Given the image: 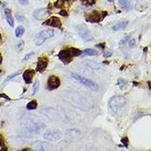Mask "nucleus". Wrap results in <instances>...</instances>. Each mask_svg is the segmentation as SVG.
Returning a JSON list of instances; mask_svg holds the SVG:
<instances>
[{
	"label": "nucleus",
	"instance_id": "c85d7f7f",
	"mask_svg": "<svg viewBox=\"0 0 151 151\" xmlns=\"http://www.w3.org/2000/svg\"><path fill=\"white\" fill-rule=\"evenodd\" d=\"M59 14L61 16H64V17H67V16H68V13H67V11L64 10V9H62V10L59 12Z\"/></svg>",
	"mask_w": 151,
	"mask_h": 151
},
{
	"label": "nucleus",
	"instance_id": "dca6fc26",
	"mask_svg": "<svg viewBox=\"0 0 151 151\" xmlns=\"http://www.w3.org/2000/svg\"><path fill=\"white\" fill-rule=\"evenodd\" d=\"M84 63L87 67H90V68L93 69V70H99V69L101 68V66H100L98 63L94 62V60H86V61H84Z\"/></svg>",
	"mask_w": 151,
	"mask_h": 151
},
{
	"label": "nucleus",
	"instance_id": "f03ea898",
	"mask_svg": "<svg viewBox=\"0 0 151 151\" xmlns=\"http://www.w3.org/2000/svg\"><path fill=\"white\" fill-rule=\"evenodd\" d=\"M127 103L126 98L122 96H119L116 95L113 96L109 100L108 105L110 110L114 113H116L119 111V110L122 108Z\"/></svg>",
	"mask_w": 151,
	"mask_h": 151
},
{
	"label": "nucleus",
	"instance_id": "4be33fe9",
	"mask_svg": "<svg viewBox=\"0 0 151 151\" xmlns=\"http://www.w3.org/2000/svg\"><path fill=\"white\" fill-rule=\"evenodd\" d=\"M35 55L34 52H29V53L27 54V55H26L25 56H24V58H23V61H26V60H29V59H30L33 56V55Z\"/></svg>",
	"mask_w": 151,
	"mask_h": 151
},
{
	"label": "nucleus",
	"instance_id": "f8f14e48",
	"mask_svg": "<svg viewBox=\"0 0 151 151\" xmlns=\"http://www.w3.org/2000/svg\"><path fill=\"white\" fill-rule=\"evenodd\" d=\"M35 70L33 69H27L23 73V79L26 84H30L33 82L35 75Z\"/></svg>",
	"mask_w": 151,
	"mask_h": 151
},
{
	"label": "nucleus",
	"instance_id": "0eeeda50",
	"mask_svg": "<svg viewBox=\"0 0 151 151\" xmlns=\"http://www.w3.org/2000/svg\"><path fill=\"white\" fill-rule=\"evenodd\" d=\"M60 80L58 76L55 75H51L47 81V88L50 91L57 89L60 87Z\"/></svg>",
	"mask_w": 151,
	"mask_h": 151
},
{
	"label": "nucleus",
	"instance_id": "2f4dec72",
	"mask_svg": "<svg viewBox=\"0 0 151 151\" xmlns=\"http://www.w3.org/2000/svg\"><path fill=\"white\" fill-rule=\"evenodd\" d=\"M24 41H21L20 42H19V44L17 45V47H20L19 48V51H21V49H23V48H24Z\"/></svg>",
	"mask_w": 151,
	"mask_h": 151
},
{
	"label": "nucleus",
	"instance_id": "f3484780",
	"mask_svg": "<svg viewBox=\"0 0 151 151\" xmlns=\"http://www.w3.org/2000/svg\"><path fill=\"white\" fill-rule=\"evenodd\" d=\"M24 32H25V29L24 27L19 26L16 28L15 29V36L17 38H20L24 35Z\"/></svg>",
	"mask_w": 151,
	"mask_h": 151
},
{
	"label": "nucleus",
	"instance_id": "2eb2a0df",
	"mask_svg": "<svg viewBox=\"0 0 151 151\" xmlns=\"http://www.w3.org/2000/svg\"><path fill=\"white\" fill-rule=\"evenodd\" d=\"M128 24H129V22H128V21H122V22L118 23V24H116V25H114V26L113 27V30H122V29H124L128 26Z\"/></svg>",
	"mask_w": 151,
	"mask_h": 151
},
{
	"label": "nucleus",
	"instance_id": "4468645a",
	"mask_svg": "<svg viewBox=\"0 0 151 151\" xmlns=\"http://www.w3.org/2000/svg\"><path fill=\"white\" fill-rule=\"evenodd\" d=\"M5 17H6V20H7L8 24L10 25V27H14V18L12 15V11L9 9H5Z\"/></svg>",
	"mask_w": 151,
	"mask_h": 151
},
{
	"label": "nucleus",
	"instance_id": "1a4fd4ad",
	"mask_svg": "<svg viewBox=\"0 0 151 151\" xmlns=\"http://www.w3.org/2000/svg\"><path fill=\"white\" fill-rule=\"evenodd\" d=\"M42 24L43 25L52 27L59 28V29H60L62 27V23L60 21V19L58 17H55V16H52V17H50L46 21L43 22Z\"/></svg>",
	"mask_w": 151,
	"mask_h": 151
},
{
	"label": "nucleus",
	"instance_id": "72a5a7b5",
	"mask_svg": "<svg viewBox=\"0 0 151 151\" xmlns=\"http://www.w3.org/2000/svg\"><path fill=\"white\" fill-rule=\"evenodd\" d=\"M0 98H5V99L10 100V98H9L7 95H5V94H0Z\"/></svg>",
	"mask_w": 151,
	"mask_h": 151
},
{
	"label": "nucleus",
	"instance_id": "cd10ccee",
	"mask_svg": "<svg viewBox=\"0 0 151 151\" xmlns=\"http://www.w3.org/2000/svg\"><path fill=\"white\" fill-rule=\"evenodd\" d=\"M112 55H113V52H111V51H106L103 54L104 58H109V57H111Z\"/></svg>",
	"mask_w": 151,
	"mask_h": 151
},
{
	"label": "nucleus",
	"instance_id": "473e14b6",
	"mask_svg": "<svg viewBox=\"0 0 151 151\" xmlns=\"http://www.w3.org/2000/svg\"><path fill=\"white\" fill-rule=\"evenodd\" d=\"M129 38H130V36H127V37H125V39H123V40H122V41H120V42H119V44H120V45H123V44H125V43L126 42H127L128 39H129Z\"/></svg>",
	"mask_w": 151,
	"mask_h": 151
},
{
	"label": "nucleus",
	"instance_id": "6e6552de",
	"mask_svg": "<svg viewBox=\"0 0 151 151\" xmlns=\"http://www.w3.org/2000/svg\"><path fill=\"white\" fill-rule=\"evenodd\" d=\"M61 132L58 130H51L44 134V138L48 141H56L60 139Z\"/></svg>",
	"mask_w": 151,
	"mask_h": 151
},
{
	"label": "nucleus",
	"instance_id": "7c9ffc66",
	"mask_svg": "<svg viewBox=\"0 0 151 151\" xmlns=\"http://www.w3.org/2000/svg\"><path fill=\"white\" fill-rule=\"evenodd\" d=\"M0 147H5V141H4L2 136L0 134Z\"/></svg>",
	"mask_w": 151,
	"mask_h": 151
},
{
	"label": "nucleus",
	"instance_id": "9b49d317",
	"mask_svg": "<svg viewBox=\"0 0 151 151\" xmlns=\"http://www.w3.org/2000/svg\"><path fill=\"white\" fill-rule=\"evenodd\" d=\"M48 64V60L46 57H41L39 58L36 64V71L40 73H43L45 70Z\"/></svg>",
	"mask_w": 151,
	"mask_h": 151
},
{
	"label": "nucleus",
	"instance_id": "c756f323",
	"mask_svg": "<svg viewBox=\"0 0 151 151\" xmlns=\"http://www.w3.org/2000/svg\"><path fill=\"white\" fill-rule=\"evenodd\" d=\"M17 1L21 5H28V0H17Z\"/></svg>",
	"mask_w": 151,
	"mask_h": 151
},
{
	"label": "nucleus",
	"instance_id": "b1692460",
	"mask_svg": "<svg viewBox=\"0 0 151 151\" xmlns=\"http://www.w3.org/2000/svg\"><path fill=\"white\" fill-rule=\"evenodd\" d=\"M64 0H58V1H57L55 3V6L56 8H61L63 5H64Z\"/></svg>",
	"mask_w": 151,
	"mask_h": 151
},
{
	"label": "nucleus",
	"instance_id": "c9c22d12",
	"mask_svg": "<svg viewBox=\"0 0 151 151\" xmlns=\"http://www.w3.org/2000/svg\"><path fill=\"white\" fill-rule=\"evenodd\" d=\"M2 36H1V34H0V43H1V42H2Z\"/></svg>",
	"mask_w": 151,
	"mask_h": 151
},
{
	"label": "nucleus",
	"instance_id": "412c9836",
	"mask_svg": "<svg viewBox=\"0 0 151 151\" xmlns=\"http://www.w3.org/2000/svg\"><path fill=\"white\" fill-rule=\"evenodd\" d=\"M81 1L86 5H92L95 4V0H81Z\"/></svg>",
	"mask_w": 151,
	"mask_h": 151
},
{
	"label": "nucleus",
	"instance_id": "393cba45",
	"mask_svg": "<svg viewBox=\"0 0 151 151\" xmlns=\"http://www.w3.org/2000/svg\"><path fill=\"white\" fill-rule=\"evenodd\" d=\"M20 73H21V72H20V71H17V73H14L12 74V75H11V76H9L7 78V79H5V83H6V82H8V81H9V80L12 79V78H14V77H15V76H17V75H19V74H20Z\"/></svg>",
	"mask_w": 151,
	"mask_h": 151
},
{
	"label": "nucleus",
	"instance_id": "39448f33",
	"mask_svg": "<svg viewBox=\"0 0 151 151\" xmlns=\"http://www.w3.org/2000/svg\"><path fill=\"white\" fill-rule=\"evenodd\" d=\"M76 29L77 31L78 34L80 36V37L86 42L92 41L93 39H94L91 32L83 24H79V25L76 26Z\"/></svg>",
	"mask_w": 151,
	"mask_h": 151
},
{
	"label": "nucleus",
	"instance_id": "a211bd4d",
	"mask_svg": "<svg viewBox=\"0 0 151 151\" xmlns=\"http://www.w3.org/2000/svg\"><path fill=\"white\" fill-rule=\"evenodd\" d=\"M37 106V101H36V100H33V101H31L30 102H29L27 104V109L29 110H35V109H36Z\"/></svg>",
	"mask_w": 151,
	"mask_h": 151
},
{
	"label": "nucleus",
	"instance_id": "423d86ee",
	"mask_svg": "<svg viewBox=\"0 0 151 151\" xmlns=\"http://www.w3.org/2000/svg\"><path fill=\"white\" fill-rule=\"evenodd\" d=\"M107 15L106 12H97L94 11L86 17V21L90 23H99Z\"/></svg>",
	"mask_w": 151,
	"mask_h": 151
},
{
	"label": "nucleus",
	"instance_id": "7ed1b4c3",
	"mask_svg": "<svg viewBox=\"0 0 151 151\" xmlns=\"http://www.w3.org/2000/svg\"><path fill=\"white\" fill-rule=\"evenodd\" d=\"M55 36V31L52 29H47L41 31L35 37L34 43L36 46H40L50 38Z\"/></svg>",
	"mask_w": 151,
	"mask_h": 151
},
{
	"label": "nucleus",
	"instance_id": "6ab92c4d",
	"mask_svg": "<svg viewBox=\"0 0 151 151\" xmlns=\"http://www.w3.org/2000/svg\"><path fill=\"white\" fill-rule=\"evenodd\" d=\"M83 53L87 56H94V55H98V52L92 48H87V49L83 51Z\"/></svg>",
	"mask_w": 151,
	"mask_h": 151
},
{
	"label": "nucleus",
	"instance_id": "bb28decb",
	"mask_svg": "<svg viewBox=\"0 0 151 151\" xmlns=\"http://www.w3.org/2000/svg\"><path fill=\"white\" fill-rule=\"evenodd\" d=\"M121 141H122V143L124 144V146H125V147H128V145H129V139H128L127 137H123Z\"/></svg>",
	"mask_w": 151,
	"mask_h": 151
},
{
	"label": "nucleus",
	"instance_id": "f704fd0d",
	"mask_svg": "<svg viewBox=\"0 0 151 151\" xmlns=\"http://www.w3.org/2000/svg\"><path fill=\"white\" fill-rule=\"evenodd\" d=\"M2 55H1V53H0V64H2Z\"/></svg>",
	"mask_w": 151,
	"mask_h": 151
},
{
	"label": "nucleus",
	"instance_id": "20e7f679",
	"mask_svg": "<svg viewBox=\"0 0 151 151\" xmlns=\"http://www.w3.org/2000/svg\"><path fill=\"white\" fill-rule=\"evenodd\" d=\"M71 77L75 79L76 80H77L79 83L83 84V86H86L88 88H91V89L94 90V91H98L99 89V86L95 82L91 80V79H87V78L84 77V76H82L79 75V74L71 73Z\"/></svg>",
	"mask_w": 151,
	"mask_h": 151
},
{
	"label": "nucleus",
	"instance_id": "a878e982",
	"mask_svg": "<svg viewBox=\"0 0 151 151\" xmlns=\"http://www.w3.org/2000/svg\"><path fill=\"white\" fill-rule=\"evenodd\" d=\"M16 17H17V20L19 22H22V21H24V16L22 14L17 13V15H16Z\"/></svg>",
	"mask_w": 151,
	"mask_h": 151
},
{
	"label": "nucleus",
	"instance_id": "e433bc0d",
	"mask_svg": "<svg viewBox=\"0 0 151 151\" xmlns=\"http://www.w3.org/2000/svg\"><path fill=\"white\" fill-rule=\"evenodd\" d=\"M64 1H69V0H64Z\"/></svg>",
	"mask_w": 151,
	"mask_h": 151
},
{
	"label": "nucleus",
	"instance_id": "aec40b11",
	"mask_svg": "<svg viewBox=\"0 0 151 151\" xmlns=\"http://www.w3.org/2000/svg\"><path fill=\"white\" fill-rule=\"evenodd\" d=\"M40 81L36 80L34 83V85H33V93H32V95H35L36 93L38 92L39 89H40Z\"/></svg>",
	"mask_w": 151,
	"mask_h": 151
},
{
	"label": "nucleus",
	"instance_id": "4c0bfd02",
	"mask_svg": "<svg viewBox=\"0 0 151 151\" xmlns=\"http://www.w3.org/2000/svg\"><path fill=\"white\" fill-rule=\"evenodd\" d=\"M0 5H1V2H0Z\"/></svg>",
	"mask_w": 151,
	"mask_h": 151
},
{
	"label": "nucleus",
	"instance_id": "f257e3e1",
	"mask_svg": "<svg viewBox=\"0 0 151 151\" xmlns=\"http://www.w3.org/2000/svg\"><path fill=\"white\" fill-rule=\"evenodd\" d=\"M83 52H82L81 50L78 49L76 48H67L61 50L58 54V58L61 60L64 64H69L72 60H73L74 58L76 57L80 56Z\"/></svg>",
	"mask_w": 151,
	"mask_h": 151
},
{
	"label": "nucleus",
	"instance_id": "ddd939ff",
	"mask_svg": "<svg viewBox=\"0 0 151 151\" xmlns=\"http://www.w3.org/2000/svg\"><path fill=\"white\" fill-rule=\"evenodd\" d=\"M33 147L36 150H48L51 147V146L48 143L42 142V141H36L35 144H33Z\"/></svg>",
	"mask_w": 151,
	"mask_h": 151
},
{
	"label": "nucleus",
	"instance_id": "9d476101",
	"mask_svg": "<svg viewBox=\"0 0 151 151\" xmlns=\"http://www.w3.org/2000/svg\"><path fill=\"white\" fill-rule=\"evenodd\" d=\"M50 14H51V12L48 9H37L33 12V17L38 21H40L48 17V15H50Z\"/></svg>",
	"mask_w": 151,
	"mask_h": 151
},
{
	"label": "nucleus",
	"instance_id": "5701e85b",
	"mask_svg": "<svg viewBox=\"0 0 151 151\" xmlns=\"http://www.w3.org/2000/svg\"><path fill=\"white\" fill-rule=\"evenodd\" d=\"M130 2V0H119V5H122V7H126Z\"/></svg>",
	"mask_w": 151,
	"mask_h": 151
}]
</instances>
